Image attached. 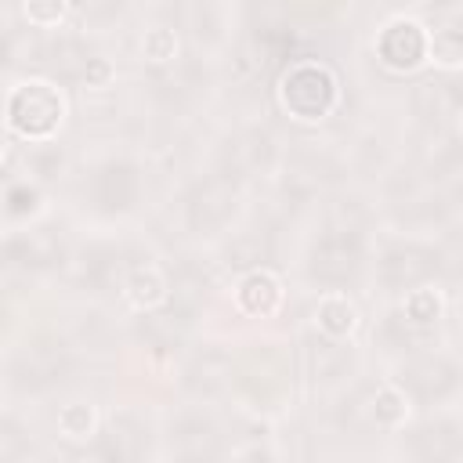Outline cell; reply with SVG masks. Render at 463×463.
Segmentation results:
<instances>
[{
	"mask_svg": "<svg viewBox=\"0 0 463 463\" xmlns=\"http://www.w3.org/2000/svg\"><path fill=\"white\" fill-rule=\"evenodd\" d=\"M4 116H7V130L25 137V141H51L69 116V101L61 94V87H54L51 80L29 76L11 83L7 101H4Z\"/></svg>",
	"mask_w": 463,
	"mask_h": 463,
	"instance_id": "1",
	"label": "cell"
},
{
	"mask_svg": "<svg viewBox=\"0 0 463 463\" xmlns=\"http://www.w3.org/2000/svg\"><path fill=\"white\" fill-rule=\"evenodd\" d=\"M279 105L297 123H322L340 105V80L329 65L304 58L279 76Z\"/></svg>",
	"mask_w": 463,
	"mask_h": 463,
	"instance_id": "2",
	"label": "cell"
},
{
	"mask_svg": "<svg viewBox=\"0 0 463 463\" xmlns=\"http://www.w3.org/2000/svg\"><path fill=\"white\" fill-rule=\"evenodd\" d=\"M373 47H376V61L387 72L405 76V72H416V69L427 65L430 29L420 18H412V14H394V18H387L380 25Z\"/></svg>",
	"mask_w": 463,
	"mask_h": 463,
	"instance_id": "3",
	"label": "cell"
},
{
	"mask_svg": "<svg viewBox=\"0 0 463 463\" xmlns=\"http://www.w3.org/2000/svg\"><path fill=\"white\" fill-rule=\"evenodd\" d=\"M282 300H286V286L279 279V271L271 268H250L235 279L232 286V304L250 315V318H271L282 311Z\"/></svg>",
	"mask_w": 463,
	"mask_h": 463,
	"instance_id": "4",
	"label": "cell"
},
{
	"mask_svg": "<svg viewBox=\"0 0 463 463\" xmlns=\"http://www.w3.org/2000/svg\"><path fill=\"white\" fill-rule=\"evenodd\" d=\"M311 326H315L326 340L340 344V340H351V336L358 333L362 311H358V304H354L347 293L329 289V293L318 297V304H315V311H311Z\"/></svg>",
	"mask_w": 463,
	"mask_h": 463,
	"instance_id": "5",
	"label": "cell"
},
{
	"mask_svg": "<svg viewBox=\"0 0 463 463\" xmlns=\"http://www.w3.org/2000/svg\"><path fill=\"white\" fill-rule=\"evenodd\" d=\"M170 297V282H166V271L159 264H134L123 279V300L134 307V311H156L163 307Z\"/></svg>",
	"mask_w": 463,
	"mask_h": 463,
	"instance_id": "6",
	"label": "cell"
},
{
	"mask_svg": "<svg viewBox=\"0 0 463 463\" xmlns=\"http://www.w3.org/2000/svg\"><path fill=\"white\" fill-rule=\"evenodd\" d=\"M369 416H373V423L380 430H402L409 423V416H412V402H409L405 387H398L391 380L380 383L373 391V398H369Z\"/></svg>",
	"mask_w": 463,
	"mask_h": 463,
	"instance_id": "7",
	"label": "cell"
},
{
	"mask_svg": "<svg viewBox=\"0 0 463 463\" xmlns=\"http://www.w3.org/2000/svg\"><path fill=\"white\" fill-rule=\"evenodd\" d=\"M427 65H434L441 72H459L463 69V25H438V29H430Z\"/></svg>",
	"mask_w": 463,
	"mask_h": 463,
	"instance_id": "8",
	"label": "cell"
},
{
	"mask_svg": "<svg viewBox=\"0 0 463 463\" xmlns=\"http://www.w3.org/2000/svg\"><path fill=\"white\" fill-rule=\"evenodd\" d=\"M101 427V416H98V405L90 402H69L58 409V434L65 441H90Z\"/></svg>",
	"mask_w": 463,
	"mask_h": 463,
	"instance_id": "9",
	"label": "cell"
},
{
	"mask_svg": "<svg viewBox=\"0 0 463 463\" xmlns=\"http://www.w3.org/2000/svg\"><path fill=\"white\" fill-rule=\"evenodd\" d=\"M402 311H405V318L412 326H434L445 315V293L438 286H416V289L405 293Z\"/></svg>",
	"mask_w": 463,
	"mask_h": 463,
	"instance_id": "10",
	"label": "cell"
},
{
	"mask_svg": "<svg viewBox=\"0 0 463 463\" xmlns=\"http://www.w3.org/2000/svg\"><path fill=\"white\" fill-rule=\"evenodd\" d=\"M177 47H181V43H177V33L166 29V25H148V29L141 33V40H137L141 58L152 61V65L174 61V58H177Z\"/></svg>",
	"mask_w": 463,
	"mask_h": 463,
	"instance_id": "11",
	"label": "cell"
},
{
	"mask_svg": "<svg viewBox=\"0 0 463 463\" xmlns=\"http://www.w3.org/2000/svg\"><path fill=\"white\" fill-rule=\"evenodd\" d=\"M22 14H25L29 25H36V29H54V25L65 22L69 4H65V0H25V4H22Z\"/></svg>",
	"mask_w": 463,
	"mask_h": 463,
	"instance_id": "12",
	"label": "cell"
},
{
	"mask_svg": "<svg viewBox=\"0 0 463 463\" xmlns=\"http://www.w3.org/2000/svg\"><path fill=\"white\" fill-rule=\"evenodd\" d=\"M112 65L105 61V58H90L87 61V69H83V83L90 87V90H101V87H109L112 83Z\"/></svg>",
	"mask_w": 463,
	"mask_h": 463,
	"instance_id": "13",
	"label": "cell"
}]
</instances>
